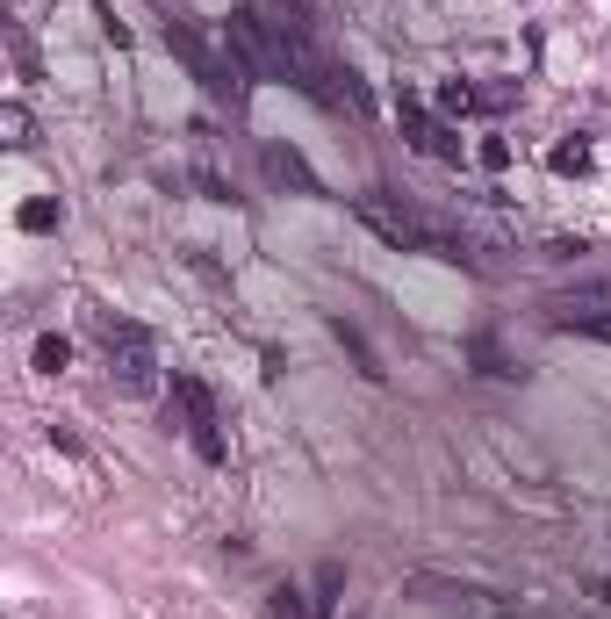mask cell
<instances>
[{
    "label": "cell",
    "instance_id": "cell-8",
    "mask_svg": "<svg viewBox=\"0 0 611 619\" xmlns=\"http://www.w3.org/2000/svg\"><path fill=\"white\" fill-rule=\"evenodd\" d=\"M259 166H267V180H273V188H296V194H324V188H317V173H310V166H302L296 152H288V144H267V152H259Z\"/></svg>",
    "mask_w": 611,
    "mask_h": 619
},
{
    "label": "cell",
    "instance_id": "cell-1",
    "mask_svg": "<svg viewBox=\"0 0 611 619\" xmlns=\"http://www.w3.org/2000/svg\"><path fill=\"white\" fill-rule=\"evenodd\" d=\"M94 339H101V353H109V375H116L122 389H130V397H151V389H159V353H151L144 325L94 310Z\"/></svg>",
    "mask_w": 611,
    "mask_h": 619
},
{
    "label": "cell",
    "instance_id": "cell-14",
    "mask_svg": "<svg viewBox=\"0 0 611 619\" xmlns=\"http://www.w3.org/2000/svg\"><path fill=\"white\" fill-rule=\"evenodd\" d=\"M554 173H590V144H583V138L554 144Z\"/></svg>",
    "mask_w": 611,
    "mask_h": 619
},
{
    "label": "cell",
    "instance_id": "cell-17",
    "mask_svg": "<svg viewBox=\"0 0 611 619\" xmlns=\"http://www.w3.org/2000/svg\"><path fill=\"white\" fill-rule=\"evenodd\" d=\"M475 360H482V375H518V368H511V360H503V353H497V339H475Z\"/></svg>",
    "mask_w": 611,
    "mask_h": 619
},
{
    "label": "cell",
    "instance_id": "cell-11",
    "mask_svg": "<svg viewBox=\"0 0 611 619\" xmlns=\"http://www.w3.org/2000/svg\"><path fill=\"white\" fill-rule=\"evenodd\" d=\"M8 58H14V80H37V51H29V29L8 22Z\"/></svg>",
    "mask_w": 611,
    "mask_h": 619
},
{
    "label": "cell",
    "instance_id": "cell-10",
    "mask_svg": "<svg viewBox=\"0 0 611 619\" xmlns=\"http://www.w3.org/2000/svg\"><path fill=\"white\" fill-rule=\"evenodd\" d=\"M58 223H66L58 194H29V202H22V231H58Z\"/></svg>",
    "mask_w": 611,
    "mask_h": 619
},
{
    "label": "cell",
    "instance_id": "cell-6",
    "mask_svg": "<svg viewBox=\"0 0 611 619\" xmlns=\"http://www.w3.org/2000/svg\"><path fill=\"white\" fill-rule=\"evenodd\" d=\"M395 116H403V144L424 159H461V138H453V123H439L432 109H418V101H395Z\"/></svg>",
    "mask_w": 611,
    "mask_h": 619
},
{
    "label": "cell",
    "instance_id": "cell-3",
    "mask_svg": "<svg viewBox=\"0 0 611 619\" xmlns=\"http://www.w3.org/2000/svg\"><path fill=\"white\" fill-rule=\"evenodd\" d=\"M231 51H238V72L244 80H288V58H281V37L259 8H238L231 14Z\"/></svg>",
    "mask_w": 611,
    "mask_h": 619
},
{
    "label": "cell",
    "instance_id": "cell-5",
    "mask_svg": "<svg viewBox=\"0 0 611 619\" xmlns=\"http://www.w3.org/2000/svg\"><path fill=\"white\" fill-rule=\"evenodd\" d=\"M166 43H173V58H180V66H188L194 80L209 87V94H231V87H238V72H231V66H217V51H209V43L194 37V29L180 22V14L166 22Z\"/></svg>",
    "mask_w": 611,
    "mask_h": 619
},
{
    "label": "cell",
    "instance_id": "cell-2",
    "mask_svg": "<svg viewBox=\"0 0 611 619\" xmlns=\"http://www.w3.org/2000/svg\"><path fill=\"white\" fill-rule=\"evenodd\" d=\"M173 411H180V426H188V440H194L202 461L231 455V447H223V411H217V397H209L202 375H173Z\"/></svg>",
    "mask_w": 611,
    "mask_h": 619
},
{
    "label": "cell",
    "instance_id": "cell-15",
    "mask_svg": "<svg viewBox=\"0 0 611 619\" xmlns=\"http://www.w3.org/2000/svg\"><path fill=\"white\" fill-rule=\"evenodd\" d=\"M439 109H447V116H468V109H475V87H468V80H447V87H439Z\"/></svg>",
    "mask_w": 611,
    "mask_h": 619
},
{
    "label": "cell",
    "instance_id": "cell-19",
    "mask_svg": "<svg viewBox=\"0 0 611 619\" xmlns=\"http://www.w3.org/2000/svg\"><path fill=\"white\" fill-rule=\"evenodd\" d=\"M482 166H489V173H503V166H511V144L489 138V144H482Z\"/></svg>",
    "mask_w": 611,
    "mask_h": 619
},
{
    "label": "cell",
    "instance_id": "cell-12",
    "mask_svg": "<svg viewBox=\"0 0 611 619\" xmlns=\"http://www.w3.org/2000/svg\"><path fill=\"white\" fill-rule=\"evenodd\" d=\"M66 360H72V346L58 339V331H43V339H37V368L43 375H66Z\"/></svg>",
    "mask_w": 611,
    "mask_h": 619
},
{
    "label": "cell",
    "instance_id": "cell-7",
    "mask_svg": "<svg viewBox=\"0 0 611 619\" xmlns=\"http://www.w3.org/2000/svg\"><path fill=\"white\" fill-rule=\"evenodd\" d=\"M547 317H554V325H604V331H611V281L554 296V303H547Z\"/></svg>",
    "mask_w": 611,
    "mask_h": 619
},
{
    "label": "cell",
    "instance_id": "cell-4",
    "mask_svg": "<svg viewBox=\"0 0 611 619\" xmlns=\"http://www.w3.org/2000/svg\"><path fill=\"white\" fill-rule=\"evenodd\" d=\"M353 217H360L374 238H389L395 252H432V246H439V238L424 231V223L410 217L403 202H389V194H360V202H353Z\"/></svg>",
    "mask_w": 611,
    "mask_h": 619
},
{
    "label": "cell",
    "instance_id": "cell-16",
    "mask_svg": "<svg viewBox=\"0 0 611 619\" xmlns=\"http://www.w3.org/2000/svg\"><path fill=\"white\" fill-rule=\"evenodd\" d=\"M0 138H8V144H29V109H22V101H8V109H0Z\"/></svg>",
    "mask_w": 611,
    "mask_h": 619
},
{
    "label": "cell",
    "instance_id": "cell-9",
    "mask_svg": "<svg viewBox=\"0 0 611 619\" xmlns=\"http://www.w3.org/2000/svg\"><path fill=\"white\" fill-rule=\"evenodd\" d=\"M267 8H273V29H281V37L317 43V14H310V0H267Z\"/></svg>",
    "mask_w": 611,
    "mask_h": 619
},
{
    "label": "cell",
    "instance_id": "cell-13",
    "mask_svg": "<svg viewBox=\"0 0 611 619\" xmlns=\"http://www.w3.org/2000/svg\"><path fill=\"white\" fill-rule=\"evenodd\" d=\"M331 331H339V346H345V353H353V360H360V375H381V360H374V353H367V339H360V331H353V325H345V317H339V325H331Z\"/></svg>",
    "mask_w": 611,
    "mask_h": 619
},
{
    "label": "cell",
    "instance_id": "cell-18",
    "mask_svg": "<svg viewBox=\"0 0 611 619\" xmlns=\"http://www.w3.org/2000/svg\"><path fill=\"white\" fill-rule=\"evenodd\" d=\"M273 619H310V606H302V591H273Z\"/></svg>",
    "mask_w": 611,
    "mask_h": 619
}]
</instances>
